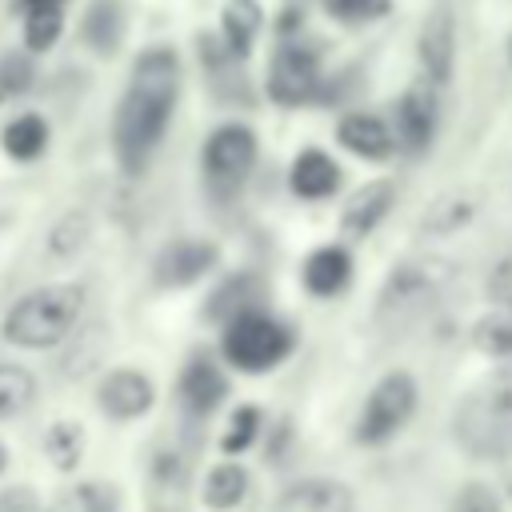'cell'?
<instances>
[{
    "instance_id": "cell-1",
    "label": "cell",
    "mask_w": 512,
    "mask_h": 512,
    "mask_svg": "<svg viewBox=\"0 0 512 512\" xmlns=\"http://www.w3.org/2000/svg\"><path fill=\"white\" fill-rule=\"evenodd\" d=\"M180 96V60L172 48H144L132 64V80L112 116V148L128 176L144 172L148 156L168 132Z\"/></svg>"
},
{
    "instance_id": "cell-2",
    "label": "cell",
    "mask_w": 512,
    "mask_h": 512,
    "mask_svg": "<svg viewBox=\"0 0 512 512\" xmlns=\"http://www.w3.org/2000/svg\"><path fill=\"white\" fill-rule=\"evenodd\" d=\"M84 312V284H48L20 296L4 316V340L28 352L56 348Z\"/></svg>"
},
{
    "instance_id": "cell-3",
    "label": "cell",
    "mask_w": 512,
    "mask_h": 512,
    "mask_svg": "<svg viewBox=\"0 0 512 512\" xmlns=\"http://www.w3.org/2000/svg\"><path fill=\"white\" fill-rule=\"evenodd\" d=\"M220 352L240 372H268L292 352V332L276 316H268L260 308H244L224 320Z\"/></svg>"
},
{
    "instance_id": "cell-4",
    "label": "cell",
    "mask_w": 512,
    "mask_h": 512,
    "mask_svg": "<svg viewBox=\"0 0 512 512\" xmlns=\"http://www.w3.org/2000/svg\"><path fill=\"white\" fill-rule=\"evenodd\" d=\"M420 404V388L412 372H384L376 380V388L368 392L360 420H356V440L360 444H384L388 436H396L412 412Z\"/></svg>"
},
{
    "instance_id": "cell-5",
    "label": "cell",
    "mask_w": 512,
    "mask_h": 512,
    "mask_svg": "<svg viewBox=\"0 0 512 512\" xmlns=\"http://www.w3.org/2000/svg\"><path fill=\"white\" fill-rule=\"evenodd\" d=\"M256 164V132L248 124H220L200 152L204 180L216 192H236Z\"/></svg>"
},
{
    "instance_id": "cell-6",
    "label": "cell",
    "mask_w": 512,
    "mask_h": 512,
    "mask_svg": "<svg viewBox=\"0 0 512 512\" xmlns=\"http://www.w3.org/2000/svg\"><path fill=\"white\" fill-rule=\"evenodd\" d=\"M264 88L272 96V104L280 108H300L308 100H316L320 92V64H316V52L304 48V44H280L268 60V76H264Z\"/></svg>"
},
{
    "instance_id": "cell-7",
    "label": "cell",
    "mask_w": 512,
    "mask_h": 512,
    "mask_svg": "<svg viewBox=\"0 0 512 512\" xmlns=\"http://www.w3.org/2000/svg\"><path fill=\"white\" fill-rule=\"evenodd\" d=\"M456 440L472 456H500L512 448V416L496 412L480 392L468 396L456 412Z\"/></svg>"
},
{
    "instance_id": "cell-8",
    "label": "cell",
    "mask_w": 512,
    "mask_h": 512,
    "mask_svg": "<svg viewBox=\"0 0 512 512\" xmlns=\"http://www.w3.org/2000/svg\"><path fill=\"white\" fill-rule=\"evenodd\" d=\"M436 124H440V100H436V84L424 76V80H412L396 104V140L404 152H424L436 136Z\"/></svg>"
},
{
    "instance_id": "cell-9",
    "label": "cell",
    "mask_w": 512,
    "mask_h": 512,
    "mask_svg": "<svg viewBox=\"0 0 512 512\" xmlns=\"http://www.w3.org/2000/svg\"><path fill=\"white\" fill-rule=\"evenodd\" d=\"M432 296H436V284L420 268L404 264L384 280V288L376 296V320L380 324H408L432 304Z\"/></svg>"
},
{
    "instance_id": "cell-10",
    "label": "cell",
    "mask_w": 512,
    "mask_h": 512,
    "mask_svg": "<svg viewBox=\"0 0 512 512\" xmlns=\"http://www.w3.org/2000/svg\"><path fill=\"white\" fill-rule=\"evenodd\" d=\"M416 52H420V68L424 76L440 88L452 80V64H456V16L448 4H436L416 36Z\"/></svg>"
},
{
    "instance_id": "cell-11",
    "label": "cell",
    "mask_w": 512,
    "mask_h": 512,
    "mask_svg": "<svg viewBox=\"0 0 512 512\" xmlns=\"http://www.w3.org/2000/svg\"><path fill=\"white\" fill-rule=\"evenodd\" d=\"M152 400L156 388L140 368H112L96 388V404L112 420H140L152 408Z\"/></svg>"
},
{
    "instance_id": "cell-12",
    "label": "cell",
    "mask_w": 512,
    "mask_h": 512,
    "mask_svg": "<svg viewBox=\"0 0 512 512\" xmlns=\"http://www.w3.org/2000/svg\"><path fill=\"white\" fill-rule=\"evenodd\" d=\"M212 264H216V244H208V240H172L168 248H160L152 276H156L160 288H188L200 276H208Z\"/></svg>"
},
{
    "instance_id": "cell-13",
    "label": "cell",
    "mask_w": 512,
    "mask_h": 512,
    "mask_svg": "<svg viewBox=\"0 0 512 512\" xmlns=\"http://www.w3.org/2000/svg\"><path fill=\"white\" fill-rule=\"evenodd\" d=\"M276 512H356V496L336 476H308L280 492Z\"/></svg>"
},
{
    "instance_id": "cell-14",
    "label": "cell",
    "mask_w": 512,
    "mask_h": 512,
    "mask_svg": "<svg viewBox=\"0 0 512 512\" xmlns=\"http://www.w3.org/2000/svg\"><path fill=\"white\" fill-rule=\"evenodd\" d=\"M336 140H340L348 152L364 156V160H388V156L396 152L392 128H388L380 116H372V112H348V116L336 124Z\"/></svg>"
},
{
    "instance_id": "cell-15",
    "label": "cell",
    "mask_w": 512,
    "mask_h": 512,
    "mask_svg": "<svg viewBox=\"0 0 512 512\" xmlns=\"http://www.w3.org/2000/svg\"><path fill=\"white\" fill-rule=\"evenodd\" d=\"M228 396V380L224 372L208 360V356H192L180 372V400L188 412L196 416H208L212 408H220V400Z\"/></svg>"
},
{
    "instance_id": "cell-16",
    "label": "cell",
    "mask_w": 512,
    "mask_h": 512,
    "mask_svg": "<svg viewBox=\"0 0 512 512\" xmlns=\"http://www.w3.org/2000/svg\"><path fill=\"white\" fill-rule=\"evenodd\" d=\"M288 184L300 200H324L340 188V164L320 148H304L288 168Z\"/></svg>"
},
{
    "instance_id": "cell-17",
    "label": "cell",
    "mask_w": 512,
    "mask_h": 512,
    "mask_svg": "<svg viewBox=\"0 0 512 512\" xmlns=\"http://www.w3.org/2000/svg\"><path fill=\"white\" fill-rule=\"evenodd\" d=\"M352 276V256L340 244H324L304 260V288L312 296H336Z\"/></svg>"
},
{
    "instance_id": "cell-18",
    "label": "cell",
    "mask_w": 512,
    "mask_h": 512,
    "mask_svg": "<svg viewBox=\"0 0 512 512\" xmlns=\"http://www.w3.org/2000/svg\"><path fill=\"white\" fill-rule=\"evenodd\" d=\"M260 20H264V12H260L256 0H228L220 8V44L236 60H244L252 52L256 36H260Z\"/></svg>"
},
{
    "instance_id": "cell-19",
    "label": "cell",
    "mask_w": 512,
    "mask_h": 512,
    "mask_svg": "<svg viewBox=\"0 0 512 512\" xmlns=\"http://www.w3.org/2000/svg\"><path fill=\"white\" fill-rule=\"evenodd\" d=\"M392 200H396V188L388 180H372L364 184L360 192H352V200L344 204V228L352 236H364L372 232L388 212H392Z\"/></svg>"
},
{
    "instance_id": "cell-20",
    "label": "cell",
    "mask_w": 512,
    "mask_h": 512,
    "mask_svg": "<svg viewBox=\"0 0 512 512\" xmlns=\"http://www.w3.org/2000/svg\"><path fill=\"white\" fill-rule=\"evenodd\" d=\"M244 492H248V472H244L240 464L224 460V464L208 468L204 488H200V500H204L212 512H232V508L244 500Z\"/></svg>"
},
{
    "instance_id": "cell-21",
    "label": "cell",
    "mask_w": 512,
    "mask_h": 512,
    "mask_svg": "<svg viewBox=\"0 0 512 512\" xmlns=\"http://www.w3.org/2000/svg\"><path fill=\"white\" fill-rule=\"evenodd\" d=\"M0 144H4V152H8L12 160H24V164L36 160V156L48 148V124H44V116L24 112V116L8 120L4 132H0Z\"/></svg>"
},
{
    "instance_id": "cell-22",
    "label": "cell",
    "mask_w": 512,
    "mask_h": 512,
    "mask_svg": "<svg viewBox=\"0 0 512 512\" xmlns=\"http://www.w3.org/2000/svg\"><path fill=\"white\" fill-rule=\"evenodd\" d=\"M120 36H124V8H120V0H92V8L84 16V40L100 56H108V52H116Z\"/></svg>"
},
{
    "instance_id": "cell-23",
    "label": "cell",
    "mask_w": 512,
    "mask_h": 512,
    "mask_svg": "<svg viewBox=\"0 0 512 512\" xmlns=\"http://www.w3.org/2000/svg\"><path fill=\"white\" fill-rule=\"evenodd\" d=\"M472 340L488 356H512V296H504L492 312H484L472 328Z\"/></svg>"
},
{
    "instance_id": "cell-24",
    "label": "cell",
    "mask_w": 512,
    "mask_h": 512,
    "mask_svg": "<svg viewBox=\"0 0 512 512\" xmlns=\"http://www.w3.org/2000/svg\"><path fill=\"white\" fill-rule=\"evenodd\" d=\"M44 456L60 468V472H72L84 456V428L76 420H56L48 432H44Z\"/></svg>"
},
{
    "instance_id": "cell-25",
    "label": "cell",
    "mask_w": 512,
    "mask_h": 512,
    "mask_svg": "<svg viewBox=\"0 0 512 512\" xmlns=\"http://www.w3.org/2000/svg\"><path fill=\"white\" fill-rule=\"evenodd\" d=\"M64 32V12L56 4H32L24 16V48L28 52H48Z\"/></svg>"
},
{
    "instance_id": "cell-26",
    "label": "cell",
    "mask_w": 512,
    "mask_h": 512,
    "mask_svg": "<svg viewBox=\"0 0 512 512\" xmlns=\"http://www.w3.org/2000/svg\"><path fill=\"white\" fill-rule=\"evenodd\" d=\"M36 400V376L20 364H0V420L24 412Z\"/></svg>"
},
{
    "instance_id": "cell-27",
    "label": "cell",
    "mask_w": 512,
    "mask_h": 512,
    "mask_svg": "<svg viewBox=\"0 0 512 512\" xmlns=\"http://www.w3.org/2000/svg\"><path fill=\"white\" fill-rule=\"evenodd\" d=\"M52 512H116V492H112L108 484H96V480L72 484V488L56 500Z\"/></svg>"
},
{
    "instance_id": "cell-28",
    "label": "cell",
    "mask_w": 512,
    "mask_h": 512,
    "mask_svg": "<svg viewBox=\"0 0 512 512\" xmlns=\"http://www.w3.org/2000/svg\"><path fill=\"white\" fill-rule=\"evenodd\" d=\"M84 240H88V216H84V212H68V216H60V220L52 224V232H48V252H52L56 260H72V256L84 248Z\"/></svg>"
},
{
    "instance_id": "cell-29",
    "label": "cell",
    "mask_w": 512,
    "mask_h": 512,
    "mask_svg": "<svg viewBox=\"0 0 512 512\" xmlns=\"http://www.w3.org/2000/svg\"><path fill=\"white\" fill-rule=\"evenodd\" d=\"M256 428H260V408L240 404V408L228 416V428H224V436H220V452H224V456H236V452L252 448V444H256Z\"/></svg>"
},
{
    "instance_id": "cell-30",
    "label": "cell",
    "mask_w": 512,
    "mask_h": 512,
    "mask_svg": "<svg viewBox=\"0 0 512 512\" xmlns=\"http://www.w3.org/2000/svg\"><path fill=\"white\" fill-rule=\"evenodd\" d=\"M476 212V200L472 196H448V200H436L424 216V228L428 232H452V228H464Z\"/></svg>"
},
{
    "instance_id": "cell-31",
    "label": "cell",
    "mask_w": 512,
    "mask_h": 512,
    "mask_svg": "<svg viewBox=\"0 0 512 512\" xmlns=\"http://www.w3.org/2000/svg\"><path fill=\"white\" fill-rule=\"evenodd\" d=\"M32 76H36V72H32V60H28L24 52L0 56V104L24 96V92L32 88Z\"/></svg>"
},
{
    "instance_id": "cell-32",
    "label": "cell",
    "mask_w": 512,
    "mask_h": 512,
    "mask_svg": "<svg viewBox=\"0 0 512 512\" xmlns=\"http://www.w3.org/2000/svg\"><path fill=\"white\" fill-rule=\"evenodd\" d=\"M320 4L340 24H368V20H380L392 8V0H320Z\"/></svg>"
},
{
    "instance_id": "cell-33",
    "label": "cell",
    "mask_w": 512,
    "mask_h": 512,
    "mask_svg": "<svg viewBox=\"0 0 512 512\" xmlns=\"http://www.w3.org/2000/svg\"><path fill=\"white\" fill-rule=\"evenodd\" d=\"M248 284H252L248 276H232V280H228V284H224V288L212 296L208 312H212V316H216V312H224V320H228V316H236V312H244V308H256V304H252Z\"/></svg>"
},
{
    "instance_id": "cell-34",
    "label": "cell",
    "mask_w": 512,
    "mask_h": 512,
    "mask_svg": "<svg viewBox=\"0 0 512 512\" xmlns=\"http://www.w3.org/2000/svg\"><path fill=\"white\" fill-rule=\"evenodd\" d=\"M496 412H504V416H512V356H504V364L492 372V380H488V388L480 392Z\"/></svg>"
},
{
    "instance_id": "cell-35",
    "label": "cell",
    "mask_w": 512,
    "mask_h": 512,
    "mask_svg": "<svg viewBox=\"0 0 512 512\" xmlns=\"http://www.w3.org/2000/svg\"><path fill=\"white\" fill-rule=\"evenodd\" d=\"M452 512H500V504H496V496H492L488 484H468L452 500Z\"/></svg>"
},
{
    "instance_id": "cell-36",
    "label": "cell",
    "mask_w": 512,
    "mask_h": 512,
    "mask_svg": "<svg viewBox=\"0 0 512 512\" xmlns=\"http://www.w3.org/2000/svg\"><path fill=\"white\" fill-rule=\"evenodd\" d=\"M0 512H36V496L28 488H12L0 496Z\"/></svg>"
},
{
    "instance_id": "cell-37",
    "label": "cell",
    "mask_w": 512,
    "mask_h": 512,
    "mask_svg": "<svg viewBox=\"0 0 512 512\" xmlns=\"http://www.w3.org/2000/svg\"><path fill=\"white\" fill-rule=\"evenodd\" d=\"M20 4H24V8H32V4H56V8H60L64 0H20Z\"/></svg>"
},
{
    "instance_id": "cell-38",
    "label": "cell",
    "mask_w": 512,
    "mask_h": 512,
    "mask_svg": "<svg viewBox=\"0 0 512 512\" xmlns=\"http://www.w3.org/2000/svg\"><path fill=\"white\" fill-rule=\"evenodd\" d=\"M8 468V448H4V440H0V472Z\"/></svg>"
}]
</instances>
